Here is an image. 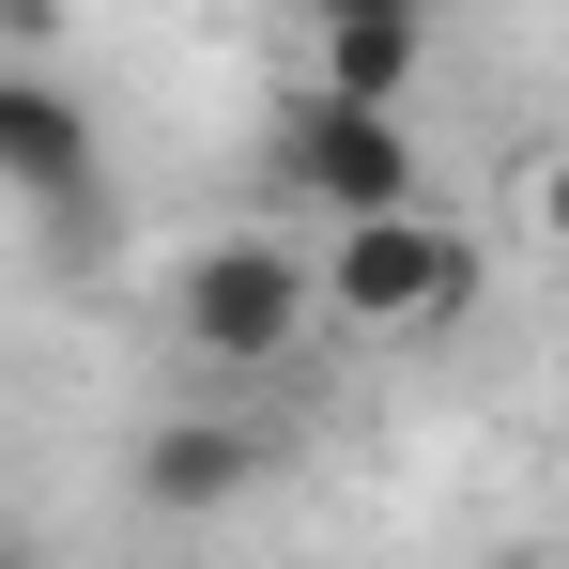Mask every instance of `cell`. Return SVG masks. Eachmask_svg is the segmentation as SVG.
Returning <instances> with one entry per match:
<instances>
[{
	"instance_id": "1",
	"label": "cell",
	"mask_w": 569,
	"mask_h": 569,
	"mask_svg": "<svg viewBox=\"0 0 569 569\" xmlns=\"http://www.w3.org/2000/svg\"><path fill=\"white\" fill-rule=\"evenodd\" d=\"M462 308H477V247L431 200L323 231V323H339V339H431V323H462Z\"/></svg>"
},
{
	"instance_id": "2",
	"label": "cell",
	"mask_w": 569,
	"mask_h": 569,
	"mask_svg": "<svg viewBox=\"0 0 569 569\" xmlns=\"http://www.w3.org/2000/svg\"><path fill=\"white\" fill-rule=\"evenodd\" d=\"M308 323H323V262L278 231H216L170 278V339L200 370H278V355H308Z\"/></svg>"
},
{
	"instance_id": "3",
	"label": "cell",
	"mask_w": 569,
	"mask_h": 569,
	"mask_svg": "<svg viewBox=\"0 0 569 569\" xmlns=\"http://www.w3.org/2000/svg\"><path fill=\"white\" fill-rule=\"evenodd\" d=\"M278 200H308L323 231L339 216H400V200H431L416 186V139H400V108H355V93H308L278 108Z\"/></svg>"
},
{
	"instance_id": "4",
	"label": "cell",
	"mask_w": 569,
	"mask_h": 569,
	"mask_svg": "<svg viewBox=\"0 0 569 569\" xmlns=\"http://www.w3.org/2000/svg\"><path fill=\"white\" fill-rule=\"evenodd\" d=\"M0 186L31 200V216H78V200L108 186V139H93V108L62 93L47 62H0Z\"/></svg>"
},
{
	"instance_id": "5",
	"label": "cell",
	"mask_w": 569,
	"mask_h": 569,
	"mask_svg": "<svg viewBox=\"0 0 569 569\" xmlns=\"http://www.w3.org/2000/svg\"><path fill=\"white\" fill-rule=\"evenodd\" d=\"M231 492H262V431H247V416H170V431L139 447V508H170V523L231 508Z\"/></svg>"
},
{
	"instance_id": "6",
	"label": "cell",
	"mask_w": 569,
	"mask_h": 569,
	"mask_svg": "<svg viewBox=\"0 0 569 569\" xmlns=\"http://www.w3.org/2000/svg\"><path fill=\"white\" fill-rule=\"evenodd\" d=\"M416 47H431V16H339V31H323V93L400 108L416 93Z\"/></svg>"
},
{
	"instance_id": "7",
	"label": "cell",
	"mask_w": 569,
	"mask_h": 569,
	"mask_svg": "<svg viewBox=\"0 0 569 569\" xmlns=\"http://www.w3.org/2000/svg\"><path fill=\"white\" fill-rule=\"evenodd\" d=\"M523 216H539V247L569 262V154H539V186H523Z\"/></svg>"
},
{
	"instance_id": "8",
	"label": "cell",
	"mask_w": 569,
	"mask_h": 569,
	"mask_svg": "<svg viewBox=\"0 0 569 569\" xmlns=\"http://www.w3.org/2000/svg\"><path fill=\"white\" fill-rule=\"evenodd\" d=\"M308 31H339V16H431V0H292Z\"/></svg>"
},
{
	"instance_id": "9",
	"label": "cell",
	"mask_w": 569,
	"mask_h": 569,
	"mask_svg": "<svg viewBox=\"0 0 569 569\" xmlns=\"http://www.w3.org/2000/svg\"><path fill=\"white\" fill-rule=\"evenodd\" d=\"M0 31H16V47H31V31H47V0H0Z\"/></svg>"
},
{
	"instance_id": "10",
	"label": "cell",
	"mask_w": 569,
	"mask_h": 569,
	"mask_svg": "<svg viewBox=\"0 0 569 569\" xmlns=\"http://www.w3.org/2000/svg\"><path fill=\"white\" fill-rule=\"evenodd\" d=\"M0 569H47V555H31V539H0Z\"/></svg>"
},
{
	"instance_id": "11",
	"label": "cell",
	"mask_w": 569,
	"mask_h": 569,
	"mask_svg": "<svg viewBox=\"0 0 569 569\" xmlns=\"http://www.w3.org/2000/svg\"><path fill=\"white\" fill-rule=\"evenodd\" d=\"M492 569H555V555H492Z\"/></svg>"
}]
</instances>
